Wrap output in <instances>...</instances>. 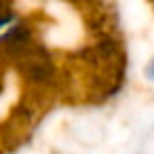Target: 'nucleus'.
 Wrapping results in <instances>:
<instances>
[{
    "mask_svg": "<svg viewBox=\"0 0 154 154\" xmlns=\"http://www.w3.org/2000/svg\"><path fill=\"white\" fill-rule=\"evenodd\" d=\"M148 78H152L154 80V59L150 61V66H148Z\"/></svg>",
    "mask_w": 154,
    "mask_h": 154,
    "instance_id": "1",
    "label": "nucleus"
}]
</instances>
